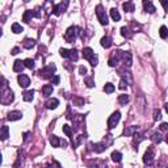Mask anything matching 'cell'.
Instances as JSON below:
<instances>
[{
	"label": "cell",
	"instance_id": "cell-46",
	"mask_svg": "<svg viewBox=\"0 0 168 168\" xmlns=\"http://www.w3.org/2000/svg\"><path fill=\"white\" fill-rule=\"evenodd\" d=\"M164 109H165V112H167V113H168V102H167V104H165V105H164Z\"/></svg>",
	"mask_w": 168,
	"mask_h": 168
},
{
	"label": "cell",
	"instance_id": "cell-28",
	"mask_svg": "<svg viewBox=\"0 0 168 168\" xmlns=\"http://www.w3.org/2000/svg\"><path fill=\"white\" fill-rule=\"evenodd\" d=\"M62 130H63V133H64L67 136L72 138V129H71V126H70V125H63Z\"/></svg>",
	"mask_w": 168,
	"mask_h": 168
},
{
	"label": "cell",
	"instance_id": "cell-2",
	"mask_svg": "<svg viewBox=\"0 0 168 168\" xmlns=\"http://www.w3.org/2000/svg\"><path fill=\"white\" fill-rule=\"evenodd\" d=\"M55 70H57L55 64H49V66H46L45 68H41V70L38 71V75L41 76L42 79H52V78H54Z\"/></svg>",
	"mask_w": 168,
	"mask_h": 168
},
{
	"label": "cell",
	"instance_id": "cell-9",
	"mask_svg": "<svg viewBox=\"0 0 168 168\" xmlns=\"http://www.w3.org/2000/svg\"><path fill=\"white\" fill-rule=\"evenodd\" d=\"M17 81H18V84H20V87H22V88H28L29 84H30L29 76L24 75V74H20V75L17 76Z\"/></svg>",
	"mask_w": 168,
	"mask_h": 168
},
{
	"label": "cell",
	"instance_id": "cell-15",
	"mask_svg": "<svg viewBox=\"0 0 168 168\" xmlns=\"http://www.w3.org/2000/svg\"><path fill=\"white\" fill-rule=\"evenodd\" d=\"M41 93L43 94V96H50V94L52 93V85L51 84H45L43 87H42V89H41Z\"/></svg>",
	"mask_w": 168,
	"mask_h": 168
},
{
	"label": "cell",
	"instance_id": "cell-49",
	"mask_svg": "<svg viewBox=\"0 0 168 168\" xmlns=\"http://www.w3.org/2000/svg\"><path fill=\"white\" fill-rule=\"evenodd\" d=\"M167 168H168V165H167Z\"/></svg>",
	"mask_w": 168,
	"mask_h": 168
},
{
	"label": "cell",
	"instance_id": "cell-44",
	"mask_svg": "<svg viewBox=\"0 0 168 168\" xmlns=\"http://www.w3.org/2000/svg\"><path fill=\"white\" fill-rule=\"evenodd\" d=\"M79 72H80L81 75H85V74H87V68L84 67V66H80V67H79Z\"/></svg>",
	"mask_w": 168,
	"mask_h": 168
},
{
	"label": "cell",
	"instance_id": "cell-40",
	"mask_svg": "<svg viewBox=\"0 0 168 168\" xmlns=\"http://www.w3.org/2000/svg\"><path fill=\"white\" fill-rule=\"evenodd\" d=\"M84 80H85L87 87H89V88H92V87H94V81H93V79H92V78H85V79H84Z\"/></svg>",
	"mask_w": 168,
	"mask_h": 168
},
{
	"label": "cell",
	"instance_id": "cell-23",
	"mask_svg": "<svg viewBox=\"0 0 168 168\" xmlns=\"http://www.w3.org/2000/svg\"><path fill=\"white\" fill-rule=\"evenodd\" d=\"M110 17H112L114 21H120L121 20V15H120V12H118L116 8H112V9H110Z\"/></svg>",
	"mask_w": 168,
	"mask_h": 168
},
{
	"label": "cell",
	"instance_id": "cell-4",
	"mask_svg": "<svg viewBox=\"0 0 168 168\" xmlns=\"http://www.w3.org/2000/svg\"><path fill=\"white\" fill-rule=\"evenodd\" d=\"M96 15H97V18H99L101 25H108V22H109V21H108V16H106V13H105L104 7H102L101 4H99L96 7Z\"/></svg>",
	"mask_w": 168,
	"mask_h": 168
},
{
	"label": "cell",
	"instance_id": "cell-14",
	"mask_svg": "<svg viewBox=\"0 0 168 168\" xmlns=\"http://www.w3.org/2000/svg\"><path fill=\"white\" fill-rule=\"evenodd\" d=\"M143 8H144V10H146V12H148V13H154L155 10V5L152 4L151 1H148V0H144L143 1Z\"/></svg>",
	"mask_w": 168,
	"mask_h": 168
},
{
	"label": "cell",
	"instance_id": "cell-5",
	"mask_svg": "<svg viewBox=\"0 0 168 168\" xmlns=\"http://www.w3.org/2000/svg\"><path fill=\"white\" fill-rule=\"evenodd\" d=\"M154 158H155V148L154 146H150L143 155V163L147 165H151L152 162H154Z\"/></svg>",
	"mask_w": 168,
	"mask_h": 168
},
{
	"label": "cell",
	"instance_id": "cell-11",
	"mask_svg": "<svg viewBox=\"0 0 168 168\" xmlns=\"http://www.w3.org/2000/svg\"><path fill=\"white\" fill-rule=\"evenodd\" d=\"M24 67H25V62H22L20 59L15 60V63H13V71L15 72H21L24 70Z\"/></svg>",
	"mask_w": 168,
	"mask_h": 168
},
{
	"label": "cell",
	"instance_id": "cell-18",
	"mask_svg": "<svg viewBox=\"0 0 168 168\" xmlns=\"http://www.w3.org/2000/svg\"><path fill=\"white\" fill-rule=\"evenodd\" d=\"M122 59L123 62H125V66H127V67H130L131 66V54L129 51H125L122 55Z\"/></svg>",
	"mask_w": 168,
	"mask_h": 168
},
{
	"label": "cell",
	"instance_id": "cell-31",
	"mask_svg": "<svg viewBox=\"0 0 168 168\" xmlns=\"http://www.w3.org/2000/svg\"><path fill=\"white\" fill-rule=\"evenodd\" d=\"M118 102H120L121 105H126L129 102V96L127 94H120V96H118Z\"/></svg>",
	"mask_w": 168,
	"mask_h": 168
},
{
	"label": "cell",
	"instance_id": "cell-12",
	"mask_svg": "<svg viewBox=\"0 0 168 168\" xmlns=\"http://www.w3.org/2000/svg\"><path fill=\"white\" fill-rule=\"evenodd\" d=\"M106 150V143L105 142H101V143H94L93 144V151L97 152V154H101Z\"/></svg>",
	"mask_w": 168,
	"mask_h": 168
},
{
	"label": "cell",
	"instance_id": "cell-25",
	"mask_svg": "<svg viewBox=\"0 0 168 168\" xmlns=\"http://www.w3.org/2000/svg\"><path fill=\"white\" fill-rule=\"evenodd\" d=\"M50 143H51L52 147H59L62 142L59 141V138H58L57 135H51V136H50Z\"/></svg>",
	"mask_w": 168,
	"mask_h": 168
},
{
	"label": "cell",
	"instance_id": "cell-30",
	"mask_svg": "<svg viewBox=\"0 0 168 168\" xmlns=\"http://www.w3.org/2000/svg\"><path fill=\"white\" fill-rule=\"evenodd\" d=\"M114 85H113L112 83H106L104 85V91H105V93H113L114 92Z\"/></svg>",
	"mask_w": 168,
	"mask_h": 168
},
{
	"label": "cell",
	"instance_id": "cell-37",
	"mask_svg": "<svg viewBox=\"0 0 168 168\" xmlns=\"http://www.w3.org/2000/svg\"><path fill=\"white\" fill-rule=\"evenodd\" d=\"M154 120H155V121L162 120V112H160L159 109H155V110H154Z\"/></svg>",
	"mask_w": 168,
	"mask_h": 168
},
{
	"label": "cell",
	"instance_id": "cell-7",
	"mask_svg": "<svg viewBox=\"0 0 168 168\" xmlns=\"http://www.w3.org/2000/svg\"><path fill=\"white\" fill-rule=\"evenodd\" d=\"M120 120H121V113L120 112H114L109 117V120H108V129L116 127V125L120 122Z\"/></svg>",
	"mask_w": 168,
	"mask_h": 168
},
{
	"label": "cell",
	"instance_id": "cell-32",
	"mask_svg": "<svg viewBox=\"0 0 168 168\" xmlns=\"http://www.w3.org/2000/svg\"><path fill=\"white\" fill-rule=\"evenodd\" d=\"M70 59L71 60H78L79 59V54H78V50L76 49L70 50Z\"/></svg>",
	"mask_w": 168,
	"mask_h": 168
},
{
	"label": "cell",
	"instance_id": "cell-38",
	"mask_svg": "<svg viewBox=\"0 0 168 168\" xmlns=\"http://www.w3.org/2000/svg\"><path fill=\"white\" fill-rule=\"evenodd\" d=\"M74 105H78V106H81V105H84V99H80V97H75V99H74Z\"/></svg>",
	"mask_w": 168,
	"mask_h": 168
},
{
	"label": "cell",
	"instance_id": "cell-41",
	"mask_svg": "<svg viewBox=\"0 0 168 168\" xmlns=\"http://www.w3.org/2000/svg\"><path fill=\"white\" fill-rule=\"evenodd\" d=\"M59 80H60V78L58 75H55L54 78L51 79V84H54V85H57V84H59Z\"/></svg>",
	"mask_w": 168,
	"mask_h": 168
},
{
	"label": "cell",
	"instance_id": "cell-10",
	"mask_svg": "<svg viewBox=\"0 0 168 168\" xmlns=\"http://www.w3.org/2000/svg\"><path fill=\"white\" fill-rule=\"evenodd\" d=\"M8 120L9 121H17V120H21L22 118V113L20 110H12V112L8 113Z\"/></svg>",
	"mask_w": 168,
	"mask_h": 168
},
{
	"label": "cell",
	"instance_id": "cell-1",
	"mask_svg": "<svg viewBox=\"0 0 168 168\" xmlns=\"http://www.w3.org/2000/svg\"><path fill=\"white\" fill-rule=\"evenodd\" d=\"M83 57L84 59L89 60V63H91V66H97V63H99V58H97V55H94L93 50L91 49V47H84L83 49Z\"/></svg>",
	"mask_w": 168,
	"mask_h": 168
},
{
	"label": "cell",
	"instance_id": "cell-39",
	"mask_svg": "<svg viewBox=\"0 0 168 168\" xmlns=\"http://www.w3.org/2000/svg\"><path fill=\"white\" fill-rule=\"evenodd\" d=\"M126 87H127V81H126L125 78H122L120 80V85H118V88H120V89H125Z\"/></svg>",
	"mask_w": 168,
	"mask_h": 168
},
{
	"label": "cell",
	"instance_id": "cell-17",
	"mask_svg": "<svg viewBox=\"0 0 168 168\" xmlns=\"http://www.w3.org/2000/svg\"><path fill=\"white\" fill-rule=\"evenodd\" d=\"M9 136V129H8V126H3L1 127V131H0V138H1V141H5V139Z\"/></svg>",
	"mask_w": 168,
	"mask_h": 168
},
{
	"label": "cell",
	"instance_id": "cell-20",
	"mask_svg": "<svg viewBox=\"0 0 168 168\" xmlns=\"http://www.w3.org/2000/svg\"><path fill=\"white\" fill-rule=\"evenodd\" d=\"M123 9H125V12H134L135 10V7H134V3L131 1H126L122 4Z\"/></svg>",
	"mask_w": 168,
	"mask_h": 168
},
{
	"label": "cell",
	"instance_id": "cell-35",
	"mask_svg": "<svg viewBox=\"0 0 168 168\" xmlns=\"http://www.w3.org/2000/svg\"><path fill=\"white\" fill-rule=\"evenodd\" d=\"M136 130H138V126H131V127H129V129H125V134L126 135H131V134Z\"/></svg>",
	"mask_w": 168,
	"mask_h": 168
},
{
	"label": "cell",
	"instance_id": "cell-22",
	"mask_svg": "<svg viewBox=\"0 0 168 168\" xmlns=\"http://www.w3.org/2000/svg\"><path fill=\"white\" fill-rule=\"evenodd\" d=\"M24 47L25 49H32V47H34V45H36V41L32 38H25L24 39Z\"/></svg>",
	"mask_w": 168,
	"mask_h": 168
},
{
	"label": "cell",
	"instance_id": "cell-16",
	"mask_svg": "<svg viewBox=\"0 0 168 168\" xmlns=\"http://www.w3.org/2000/svg\"><path fill=\"white\" fill-rule=\"evenodd\" d=\"M33 97H34V91H33V89H30V91H25V92H24V94H22L24 101H32Z\"/></svg>",
	"mask_w": 168,
	"mask_h": 168
},
{
	"label": "cell",
	"instance_id": "cell-29",
	"mask_svg": "<svg viewBox=\"0 0 168 168\" xmlns=\"http://www.w3.org/2000/svg\"><path fill=\"white\" fill-rule=\"evenodd\" d=\"M159 34H160V37H162L163 39H165L168 37V29H167V26H160V30H159Z\"/></svg>",
	"mask_w": 168,
	"mask_h": 168
},
{
	"label": "cell",
	"instance_id": "cell-6",
	"mask_svg": "<svg viewBox=\"0 0 168 168\" xmlns=\"http://www.w3.org/2000/svg\"><path fill=\"white\" fill-rule=\"evenodd\" d=\"M68 4H70V3H68L67 0H64V1L59 3V4H58V5H54V7H52V13H54L55 16H59V15H62V13L64 12L66 9H67Z\"/></svg>",
	"mask_w": 168,
	"mask_h": 168
},
{
	"label": "cell",
	"instance_id": "cell-36",
	"mask_svg": "<svg viewBox=\"0 0 168 168\" xmlns=\"http://www.w3.org/2000/svg\"><path fill=\"white\" fill-rule=\"evenodd\" d=\"M59 52H60V57H62V58H70V50H67V49H60Z\"/></svg>",
	"mask_w": 168,
	"mask_h": 168
},
{
	"label": "cell",
	"instance_id": "cell-13",
	"mask_svg": "<svg viewBox=\"0 0 168 168\" xmlns=\"http://www.w3.org/2000/svg\"><path fill=\"white\" fill-rule=\"evenodd\" d=\"M45 105H46L47 109H55V108L59 105V100L58 99H49Z\"/></svg>",
	"mask_w": 168,
	"mask_h": 168
},
{
	"label": "cell",
	"instance_id": "cell-43",
	"mask_svg": "<svg viewBox=\"0 0 168 168\" xmlns=\"http://www.w3.org/2000/svg\"><path fill=\"white\" fill-rule=\"evenodd\" d=\"M160 4H162L163 8H164V9L168 12V0H160Z\"/></svg>",
	"mask_w": 168,
	"mask_h": 168
},
{
	"label": "cell",
	"instance_id": "cell-21",
	"mask_svg": "<svg viewBox=\"0 0 168 168\" xmlns=\"http://www.w3.org/2000/svg\"><path fill=\"white\" fill-rule=\"evenodd\" d=\"M32 17H34V10H25L22 16V21L24 22H29L32 20Z\"/></svg>",
	"mask_w": 168,
	"mask_h": 168
},
{
	"label": "cell",
	"instance_id": "cell-48",
	"mask_svg": "<svg viewBox=\"0 0 168 168\" xmlns=\"http://www.w3.org/2000/svg\"><path fill=\"white\" fill-rule=\"evenodd\" d=\"M45 168H52V167H51V165H46V167H45Z\"/></svg>",
	"mask_w": 168,
	"mask_h": 168
},
{
	"label": "cell",
	"instance_id": "cell-3",
	"mask_svg": "<svg viewBox=\"0 0 168 168\" xmlns=\"http://www.w3.org/2000/svg\"><path fill=\"white\" fill-rule=\"evenodd\" d=\"M79 29L76 28V26H70V28L66 30L64 33V39L68 42V43H74L76 39V37H78V33H79Z\"/></svg>",
	"mask_w": 168,
	"mask_h": 168
},
{
	"label": "cell",
	"instance_id": "cell-19",
	"mask_svg": "<svg viewBox=\"0 0 168 168\" xmlns=\"http://www.w3.org/2000/svg\"><path fill=\"white\" fill-rule=\"evenodd\" d=\"M101 46L105 47V49H109V47L112 46V39H110L108 36L102 37V38H101Z\"/></svg>",
	"mask_w": 168,
	"mask_h": 168
},
{
	"label": "cell",
	"instance_id": "cell-33",
	"mask_svg": "<svg viewBox=\"0 0 168 168\" xmlns=\"http://www.w3.org/2000/svg\"><path fill=\"white\" fill-rule=\"evenodd\" d=\"M151 139H152V142H154V143H160V142L163 141L162 135H160V134H158V133H154V134H152Z\"/></svg>",
	"mask_w": 168,
	"mask_h": 168
},
{
	"label": "cell",
	"instance_id": "cell-45",
	"mask_svg": "<svg viewBox=\"0 0 168 168\" xmlns=\"http://www.w3.org/2000/svg\"><path fill=\"white\" fill-rule=\"evenodd\" d=\"M18 52H20V49H18V47H13L12 51H10V54L16 55V54H18Z\"/></svg>",
	"mask_w": 168,
	"mask_h": 168
},
{
	"label": "cell",
	"instance_id": "cell-42",
	"mask_svg": "<svg viewBox=\"0 0 168 168\" xmlns=\"http://www.w3.org/2000/svg\"><path fill=\"white\" fill-rule=\"evenodd\" d=\"M159 127H160V130H163V131H168V122H163Z\"/></svg>",
	"mask_w": 168,
	"mask_h": 168
},
{
	"label": "cell",
	"instance_id": "cell-34",
	"mask_svg": "<svg viewBox=\"0 0 168 168\" xmlns=\"http://www.w3.org/2000/svg\"><path fill=\"white\" fill-rule=\"evenodd\" d=\"M24 62H25V67L30 68V70H33V68H34V66H36V63H34V60H33V59H30V58H28V59H25V60H24Z\"/></svg>",
	"mask_w": 168,
	"mask_h": 168
},
{
	"label": "cell",
	"instance_id": "cell-47",
	"mask_svg": "<svg viewBox=\"0 0 168 168\" xmlns=\"http://www.w3.org/2000/svg\"><path fill=\"white\" fill-rule=\"evenodd\" d=\"M165 142H167V143H168V134H167V135H165Z\"/></svg>",
	"mask_w": 168,
	"mask_h": 168
},
{
	"label": "cell",
	"instance_id": "cell-26",
	"mask_svg": "<svg viewBox=\"0 0 168 168\" xmlns=\"http://www.w3.org/2000/svg\"><path fill=\"white\" fill-rule=\"evenodd\" d=\"M121 34H122L123 37H126V38H131V36H133L130 29L126 28V26H122V28H121Z\"/></svg>",
	"mask_w": 168,
	"mask_h": 168
},
{
	"label": "cell",
	"instance_id": "cell-27",
	"mask_svg": "<svg viewBox=\"0 0 168 168\" xmlns=\"http://www.w3.org/2000/svg\"><path fill=\"white\" fill-rule=\"evenodd\" d=\"M12 32L16 34H18V33H21V32H24V28L20 25V24L15 22V24H12Z\"/></svg>",
	"mask_w": 168,
	"mask_h": 168
},
{
	"label": "cell",
	"instance_id": "cell-24",
	"mask_svg": "<svg viewBox=\"0 0 168 168\" xmlns=\"http://www.w3.org/2000/svg\"><path fill=\"white\" fill-rule=\"evenodd\" d=\"M121 159H122V154L120 151H113L112 152V160L114 163H120Z\"/></svg>",
	"mask_w": 168,
	"mask_h": 168
},
{
	"label": "cell",
	"instance_id": "cell-8",
	"mask_svg": "<svg viewBox=\"0 0 168 168\" xmlns=\"http://www.w3.org/2000/svg\"><path fill=\"white\" fill-rule=\"evenodd\" d=\"M122 55H123V51H120V50L114 51V54L109 58V62H108L110 67H116L118 64V62H120V59H122Z\"/></svg>",
	"mask_w": 168,
	"mask_h": 168
}]
</instances>
